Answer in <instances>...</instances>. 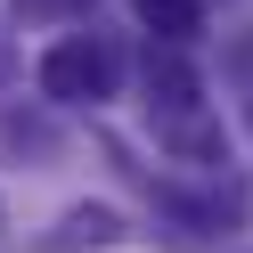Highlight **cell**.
<instances>
[{"label": "cell", "instance_id": "obj_3", "mask_svg": "<svg viewBox=\"0 0 253 253\" xmlns=\"http://www.w3.org/2000/svg\"><path fill=\"white\" fill-rule=\"evenodd\" d=\"M106 237H123V220L106 212V204H82V212H66V237H49L41 253H74V245H106Z\"/></svg>", "mask_w": 253, "mask_h": 253}, {"label": "cell", "instance_id": "obj_4", "mask_svg": "<svg viewBox=\"0 0 253 253\" xmlns=\"http://www.w3.org/2000/svg\"><path fill=\"white\" fill-rule=\"evenodd\" d=\"M147 90H164V106H171V115H180V106H196V74H188L180 66V57H147Z\"/></svg>", "mask_w": 253, "mask_h": 253}, {"label": "cell", "instance_id": "obj_5", "mask_svg": "<svg viewBox=\"0 0 253 253\" xmlns=\"http://www.w3.org/2000/svg\"><path fill=\"white\" fill-rule=\"evenodd\" d=\"M74 8H90V0H17V17H74Z\"/></svg>", "mask_w": 253, "mask_h": 253}, {"label": "cell", "instance_id": "obj_2", "mask_svg": "<svg viewBox=\"0 0 253 253\" xmlns=\"http://www.w3.org/2000/svg\"><path fill=\"white\" fill-rule=\"evenodd\" d=\"M131 8H139V25H147L164 49H180V41L204 25V8H196V0H131Z\"/></svg>", "mask_w": 253, "mask_h": 253}, {"label": "cell", "instance_id": "obj_1", "mask_svg": "<svg viewBox=\"0 0 253 253\" xmlns=\"http://www.w3.org/2000/svg\"><path fill=\"white\" fill-rule=\"evenodd\" d=\"M41 90H49V98H115V49H106V41H90V33H74V41H57L49 57H41Z\"/></svg>", "mask_w": 253, "mask_h": 253}]
</instances>
